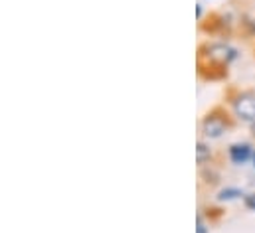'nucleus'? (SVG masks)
I'll use <instances>...</instances> for the list:
<instances>
[{
	"label": "nucleus",
	"mask_w": 255,
	"mask_h": 233,
	"mask_svg": "<svg viewBox=\"0 0 255 233\" xmlns=\"http://www.w3.org/2000/svg\"><path fill=\"white\" fill-rule=\"evenodd\" d=\"M234 58H236V52L226 44L212 42V44H204L200 48V59H208V63H212V65L228 67V63Z\"/></svg>",
	"instance_id": "nucleus-1"
},
{
	"label": "nucleus",
	"mask_w": 255,
	"mask_h": 233,
	"mask_svg": "<svg viewBox=\"0 0 255 233\" xmlns=\"http://www.w3.org/2000/svg\"><path fill=\"white\" fill-rule=\"evenodd\" d=\"M232 126L230 118L226 113H222L220 109L208 113L202 120V132L208 136V138H220L228 128Z\"/></svg>",
	"instance_id": "nucleus-2"
},
{
	"label": "nucleus",
	"mask_w": 255,
	"mask_h": 233,
	"mask_svg": "<svg viewBox=\"0 0 255 233\" xmlns=\"http://www.w3.org/2000/svg\"><path fill=\"white\" fill-rule=\"evenodd\" d=\"M234 111L236 116L246 120V122H255V93L254 91H240L234 97Z\"/></svg>",
	"instance_id": "nucleus-3"
},
{
	"label": "nucleus",
	"mask_w": 255,
	"mask_h": 233,
	"mask_svg": "<svg viewBox=\"0 0 255 233\" xmlns=\"http://www.w3.org/2000/svg\"><path fill=\"white\" fill-rule=\"evenodd\" d=\"M252 146L246 144V142H238V144H232L230 146V158L234 164H246L250 158H252Z\"/></svg>",
	"instance_id": "nucleus-4"
},
{
	"label": "nucleus",
	"mask_w": 255,
	"mask_h": 233,
	"mask_svg": "<svg viewBox=\"0 0 255 233\" xmlns=\"http://www.w3.org/2000/svg\"><path fill=\"white\" fill-rule=\"evenodd\" d=\"M210 158H212V150L204 142H198V148H196V160H198V164L204 166L206 162H210Z\"/></svg>",
	"instance_id": "nucleus-5"
},
{
	"label": "nucleus",
	"mask_w": 255,
	"mask_h": 233,
	"mask_svg": "<svg viewBox=\"0 0 255 233\" xmlns=\"http://www.w3.org/2000/svg\"><path fill=\"white\" fill-rule=\"evenodd\" d=\"M238 196H242L240 190H224L220 194V200H232V198H238Z\"/></svg>",
	"instance_id": "nucleus-6"
},
{
	"label": "nucleus",
	"mask_w": 255,
	"mask_h": 233,
	"mask_svg": "<svg viewBox=\"0 0 255 233\" xmlns=\"http://www.w3.org/2000/svg\"><path fill=\"white\" fill-rule=\"evenodd\" d=\"M246 208L248 210H252V212H255V194H250V196H246Z\"/></svg>",
	"instance_id": "nucleus-7"
},
{
	"label": "nucleus",
	"mask_w": 255,
	"mask_h": 233,
	"mask_svg": "<svg viewBox=\"0 0 255 233\" xmlns=\"http://www.w3.org/2000/svg\"><path fill=\"white\" fill-rule=\"evenodd\" d=\"M198 233H208L206 224H204V220H202V216H198Z\"/></svg>",
	"instance_id": "nucleus-8"
},
{
	"label": "nucleus",
	"mask_w": 255,
	"mask_h": 233,
	"mask_svg": "<svg viewBox=\"0 0 255 233\" xmlns=\"http://www.w3.org/2000/svg\"><path fill=\"white\" fill-rule=\"evenodd\" d=\"M254 136H255V122H254Z\"/></svg>",
	"instance_id": "nucleus-9"
},
{
	"label": "nucleus",
	"mask_w": 255,
	"mask_h": 233,
	"mask_svg": "<svg viewBox=\"0 0 255 233\" xmlns=\"http://www.w3.org/2000/svg\"><path fill=\"white\" fill-rule=\"evenodd\" d=\"M254 160H255V152H254Z\"/></svg>",
	"instance_id": "nucleus-10"
}]
</instances>
